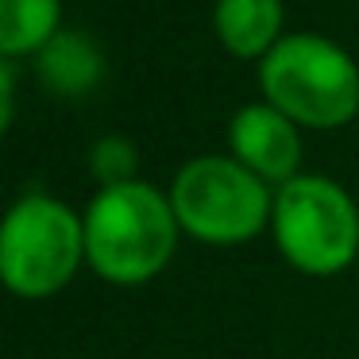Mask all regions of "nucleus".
I'll return each mask as SVG.
<instances>
[{
    "mask_svg": "<svg viewBox=\"0 0 359 359\" xmlns=\"http://www.w3.org/2000/svg\"><path fill=\"white\" fill-rule=\"evenodd\" d=\"M39 81L55 97H86L104 81V55L86 32H62L35 55Z\"/></svg>",
    "mask_w": 359,
    "mask_h": 359,
    "instance_id": "nucleus-8",
    "label": "nucleus"
},
{
    "mask_svg": "<svg viewBox=\"0 0 359 359\" xmlns=\"http://www.w3.org/2000/svg\"><path fill=\"white\" fill-rule=\"evenodd\" d=\"M178 232L170 194L140 178L101 189L86 209V263L112 286H140L170 263Z\"/></svg>",
    "mask_w": 359,
    "mask_h": 359,
    "instance_id": "nucleus-1",
    "label": "nucleus"
},
{
    "mask_svg": "<svg viewBox=\"0 0 359 359\" xmlns=\"http://www.w3.org/2000/svg\"><path fill=\"white\" fill-rule=\"evenodd\" d=\"M170 205L182 232L201 243H243L271 228L274 194L259 174L224 155H197L174 174Z\"/></svg>",
    "mask_w": 359,
    "mask_h": 359,
    "instance_id": "nucleus-4",
    "label": "nucleus"
},
{
    "mask_svg": "<svg viewBox=\"0 0 359 359\" xmlns=\"http://www.w3.org/2000/svg\"><path fill=\"white\" fill-rule=\"evenodd\" d=\"M286 4L282 0H217L212 4V32L232 58L263 62L282 43Z\"/></svg>",
    "mask_w": 359,
    "mask_h": 359,
    "instance_id": "nucleus-7",
    "label": "nucleus"
},
{
    "mask_svg": "<svg viewBox=\"0 0 359 359\" xmlns=\"http://www.w3.org/2000/svg\"><path fill=\"white\" fill-rule=\"evenodd\" d=\"M259 89L266 104L313 132H332L359 116V66L328 35H282L259 62Z\"/></svg>",
    "mask_w": 359,
    "mask_h": 359,
    "instance_id": "nucleus-2",
    "label": "nucleus"
},
{
    "mask_svg": "<svg viewBox=\"0 0 359 359\" xmlns=\"http://www.w3.org/2000/svg\"><path fill=\"white\" fill-rule=\"evenodd\" d=\"M271 232L282 259L313 278L344 271L359 255V209L325 174H297L278 186Z\"/></svg>",
    "mask_w": 359,
    "mask_h": 359,
    "instance_id": "nucleus-5",
    "label": "nucleus"
},
{
    "mask_svg": "<svg viewBox=\"0 0 359 359\" xmlns=\"http://www.w3.org/2000/svg\"><path fill=\"white\" fill-rule=\"evenodd\" d=\"M62 32V0H0V55H39Z\"/></svg>",
    "mask_w": 359,
    "mask_h": 359,
    "instance_id": "nucleus-9",
    "label": "nucleus"
},
{
    "mask_svg": "<svg viewBox=\"0 0 359 359\" xmlns=\"http://www.w3.org/2000/svg\"><path fill=\"white\" fill-rule=\"evenodd\" d=\"M228 143H232V158L243 163L251 174L266 182V186H286L297 178L302 166V128L290 116H282L274 104H243L236 109L232 124H228Z\"/></svg>",
    "mask_w": 359,
    "mask_h": 359,
    "instance_id": "nucleus-6",
    "label": "nucleus"
},
{
    "mask_svg": "<svg viewBox=\"0 0 359 359\" xmlns=\"http://www.w3.org/2000/svg\"><path fill=\"white\" fill-rule=\"evenodd\" d=\"M135 170H140V151L128 135H101L89 151V174L101 182V189L135 182Z\"/></svg>",
    "mask_w": 359,
    "mask_h": 359,
    "instance_id": "nucleus-10",
    "label": "nucleus"
},
{
    "mask_svg": "<svg viewBox=\"0 0 359 359\" xmlns=\"http://www.w3.org/2000/svg\"><path fill=\"white\" fill-rule=\"evenodd\" d=\"M86 259V217L47 194H27L0 228V278L16 297L43 302L70 286Z\"/></svg>",
    "mask_w": 359,
    "mask_h": 359,
    "instance_id": "nucleus-3",
    "label": "nucleus"
}]
</instances>
